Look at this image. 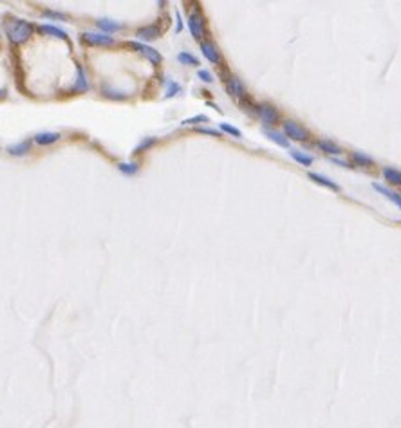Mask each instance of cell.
Returning <instances> with one entry per match:
<instances>
[{
    "label": "cell",
    "mask_w": 401,
    "mask_h": 428,
    "mask_svg": "<svg viewBox=\"0 0 401 428\" xmlns=\"http://www.w3.org/2000/svg\"><path fill=\"white\" fill-rule=\"evenodd\" d=\"M4 33L9 38L11 43H24L27 42L33 35V25L29 22H25L22 18H9L4 24Z\"/></svg>",
    "instance_id": "obj_1"
},
{
    "label": "cell",
    "mask_w": 401,
    "mask_h": 428,
    "mask_svg": "<svg viewBox=\"0 0 401 428\" xmlns=\"http://www.w3.org/2000/svg\"><path fill=\"white\" fill-rule=\"evenodd\" d=\"M282 130H284V136L288 137V139H293V141H300V143H306L309 139V132H307L306 127H302L300 123H296V121H284L282 123Z\"/></svg>",
    "instance_id": "obj_2"
},
{
    "label": "cell",
    "mask_w": 401,
    "mask_h": 428,
    "mask_svg": "<svg viewBox=\"0 0 401 428\" xmlns=\"http://www.w3.org/2000/svg\"><path fill=\"white\" fill-rule=\"evenodd\" d=\"M82 40L89 45H94V47H111L116 43L111 35H105V33H94V31H85L82 35Z\"/></svg>",
    "instance_id": "obj_3"
},
{
    "label": "cell",
    "mask_w": 401,
    "mask_h": 428,
    "mask_svg": "<svg viewBox=\"0 0 401 428\" xmlns=\"http://www.w3.org/2000/svg\"><path fill=\"white\" fill-rule=\"evenodd\" d=\"M188 29L192 33L195 40H202L206 36V24H204V17L200 15V11H194L188 17Z\"/></svg>",
    "instance_id": "obj_4"
},
{
    "label": "cell",
    "mask_w": 401,
    "mask_h": 428,
    "mask_svg": "<svg viewBox=\"0 0 401 428\" xmlns=\"http://www.w3.org/2000/svg\"><path fill=\"white\" fill-rule=\"evenodd\" d=\"M127 47L134 49V51H137L139 54H143V56H145V58H147L148 62H152L154 65H159L161 62H163V56H161L159 51H156V49L150 47V45H147V43L129 42V43H127Z\"/></svg>",
    "instance_id": "obj_5"
},
{
    "label": "cell",
    "mask_w": 401,
    "mask_h": 428,
    "mask_svg": "<svg viewBox=\"0 0 401 428\" xmlns=\"http://www.w3.org/2000/svg\"><path fill=\"white\" fill-rule=\"evenodd\" d=\"M226 90L231 98H235L239 101H246L248 100V90L242 85V82L237 76H228L226 78Z\"/></svg>",
    "instance_id": "obj_6"
},
{
    "label": "cell",
    "mask_w": 401,
    "mask_h": 428,
    "mask_svg": "<svg viewBox=\"0 0 401 428\" xmlns=\"http://www.w3.org/2000/svg\"><path fill=\"white\" fill-rule=\"evenodd\" d=\"M257 114H259V118L264 121L266 125H277L278 121H280L278 110L273 107V105H269V103H260V105H257Z\"/></svg>",
    "instance_id": "obj_7"
},
{
    "label": "cell",
    "mask_w": 401,
    "mask_h": 428,
    "mask_svg": "<svg viewBox=\"0 0 401 428\" xmlns=\"http://www.w3.org/2000/svg\"><path fill=\"white\" fill-rule=\"evenodd\" d=\"M200 51H202V56H204L210 64H221V62H223L221 53L217 51L215 43L210 42V40H202V42H200Z\"/></svg>",
    "instance_id": "obj_8"
},
{
    "label": "cell",
    "mask_w": 401,
    "mask_h": 428,
    "mask_svg": "<svg viewBox=\"0 0 401 428\" xmlns=\"http://www.w3.org/2000/svg\"><path fill=\"white\" fill-rule=\"evenodd\" d=\"M161 36V29L157 25H143L136 31V38L137 40H143V42H152V40H157Z\"/></svg>",
    "instance_id": "obj_9"
},
{
    "label": "cell",
    "mask_w": 401,
    "mask_h": 428,
    "mask_svg": "<svg viewBox=\"0 0 401 428\" xmlns=\"http://www.w3.org/2000/svg\"><path fill=\"white\" fill-rule=\"evenodd\" d=\"M89 89H90V84H89V80H87V74H85L82 65H78L76 82H74V85L71 87V92H87Z\"/></svg>",
    "instance_id": "obj_10"
},
{
    "label": "cell",
    "mask_w": 401,
    "mask_h": 428,
    "mask_svg": "<svg viewBox=\"0 0 401 428\" xmlns=\"http://www.w3.org/2000/svg\"><path fill=\"white\" fill-rule=\"evenodd\" d=\"M60 132H38L35 137H33V141L36 145H44V147H47V145H54V143L60 141Z\"/></svg>",
    "instance_id": "obj_11"
},
{
    "label": "cell",
    "mask_w": 401,
    "mask_h": 428,
    "mask_svg": "<svg viewBox=\"0 0 401 428\" xmlns=\"http://www.w3.org/2000/svg\"><path fill=\"white\" fill-rule=\"evenodd\" d=\"M96 25L100 27L101 33H105V35H111V33H118V31L123 29V24H119V22H114L111 18H100Z\"/></svg>",
    "instance_id": "obj_12"
},
{
    "label": "cell",
    "mask_w": 401,
    "mask_h": 428,
    "mask_svg": "<svg viewBox=\"0 0 401 428\" xmlns=\"http://www.w3.org/2000/svg\"><path fill=\"white\" fill-rule=\"evenodd\" d=\"M372 188H374V190H376L378 193H381L383 197H387V199H389L390 202H394L396 206H398V208L401 210V195H400V193H396V192L389 190L387 186L379 185V183H372Z\"/></svg>",
    "instance_id": "obj_13"
},
{
    "label": "cell",
    "mask_w": 401,
    "mask_h": 428,
    "mask_svg": "<svg viewBox=\"0 0 401 428\" xmlns=\"http://www.w3.org/2000/svg\"><path fill=\"white\" fill-rule=\"evenodd\" d=\"M307 177L311 179V181H314L316 185L325 186V188H329V190H333V192H340V186H338L336 183H334V181H331L329 177H325V175H322V173L309 172V173H307Z\"/></svg>",
    "instance_id": "obj_14"
},
{
    "label": "cell",
    "mask_w": 401,
    "mask_h": 428,
    "mask_svg": "<svg viewBox=\"0 0 401 428\" xmlns=\"http://www.w3.org/2000/svg\"><path fill=\"white\" fill-rule=\"evenodd\" d=\"M316 149L320 152H324V154H329V155H340L342 154V149L338 147L334 141H331V139H318L316 141Z\"/></svg>",
    "instance_id": "obj_15"
},
{
    "label": "cell",
    "mask_w": 401,
    "mask_h": 428,
    "mask_svg": "<svg viewBox=\"0 0 401 428\" xmlns=\"http://www.w3.org/2000/svg\"><path fill=\"white\" fill-rule=\"evenodd\" d=\"M29 150H31V141L29 139H25V141L9 145V147H7V154L15 155V157H24V155L29 154Z\"/></svg>",
    "instance_id": "obj_16"
},
{
    "label": "cell",
    "mask_w": 401,
    "mask_h": 428,
    "mask_svg": "<svg viewBox=\"0 0 401 428\" xmlns=\"http://www.w3.org/2000/svg\"><path fill=\"white\" fill-rule=\"evenodd\" d=\"M38 31H40V33H44V35L53 36V38H60V40H67V38H69V36H67V33H65L64 29H60L58 25H53V24H42V25H38Z\"/></svg>",
    "instance_id": "obj_17"
},
{
    "label": "cell",
    "mask_w": 401,
    "mask_h": 428,
    "mask_svg": "<svg viewBox=\"0 0 401 428\" xmlns=\"http://www.w3.org/2000/svg\"><path fill=\"white\" fill-rule=\"evenodd\" d=\"M264 134L269 137L273 143H277L278 147H282V149H289V139L284 136L282 132L273 130V128H264Z\"/></svg>",
    "instance_id": "obj_18"
},
{
    "label": "cell",
    "mask_w": 401,
    "mask_h": 428,
    "mask_svg": "<svg viewBox=\"0 0 401 428\" xmlns=\"http://www.w3.org/2000/svg\"><path fill=\"white\" fill-rule=\"evenodd\" d=\"M351 159H353L354 167H363V168H369L374 165V159H372L371 155L363 154V152H351Z\"/></svg>",
    "instance_id": "obj_19"
},
{
    "label": "cell",
    "mask_w": 401,
    "mask_h": 428,
    "mask_svg": "<svg viewBox=\"0 0 401 428\" xmlns=\"http://www.w3.org/2000/svg\"><path fill=\"white\" fill-rule=\"evenodd\" d=\"M383 173L385 181H389L390 185H396V186H401V172L398 168H392V167H383L381 170Z\"/></svg>",
    "instance_id": "obj_20"
},
{
    "label": "cell",
    "mask_w": 401,
    "mask_h": 428,
    "mask_svg": "<svg viewBox=\"0 0 401 428\" xmlns=\"http://www.w3.org/2000/svg\"><path fill=\"white\" fill-rule=\"evenodd\" d=\"M289 155H291V159H295L296 163H300L302 167H311V165H313V161H314L311 155L304 154L302 150H296V149L289 150Z\"/></svg>",
    "instance_id": "obj_21"
},
{
    "label": "cell",
    "mask_w": 401,
    "mask_h": 428,
    "mask_svg": "<svg viewBox=\"0 0 401 428\" xmlns=\"http://www.w3.org/2000/svg\"><path fill=\"white\" fill-rule=\"evenodd\" d=\"M177 60L181 62V65H190V67L199 65V58L194 56L192 53H188V51H181V53L177 54Z\"/></svg>",
    "instance_id": "obj_22"
},
{
    "label": "cell",
    "mask_w": 401,
    "mask_h": 428,
    "mask_svg": "<svg viewBox=\"0 0 401 428\" xmlns=\"http://www.w3.org/2000/svg\"><path fill=\"white\" fill-rule=\"evenodd\" d=\"M156 143H157V137H152V136L145 137V139H141V141H139V145H137L136 149H134V152H132V154H134V155L143 154V152H147L150 147H154Z\"/></svg>",
    "instance_id": "obj_23"
},
{
    "label": "cell",
    "mask_w": 401,
    "mask_h": 428,
    "mask_svg": "<svg viewBox=\"0 0 401 428\" xmlns=\"http://www.w3.org/2000/svg\"><path fill=\"white\" fill-rule=\"evenodd\" d=\"M165 85H166V92H165L166 100H168V98H174V96H177L181 92V85L177 84L176 80H172V78H166Z\"/></svg>",
    "instance_id": "obj_24"
},
{
    "label": "cell",
    "mask_w": 401,
    "mask_h": 428,
    "mask_svg": "<svg viewBox=\"0 0 401 428\" xmlns=\"http://www.w3.org/2000/svg\"><path fill=\"white\" fill-rule=\"evenodd\" d=\"M118 170L123 173V175L132 177V175H136V173L139 172V165H137V163H119Z\"/></svg>",
    "instance_id": "obj_25"
},
{
    "label": "cell",
    "mask_w": 401,
    "mask_h": 428,
    "mask_svg": "<svg viewBox=\"0 0 401 428\" xmlns=\"http://www.w3.org/2000/svg\"><path fill=\"white\" fill-rule=\"evenodd\" d=\"M199 123H208V116H204V114H197V116H194V118H186L181 121V125L183 127L199 125Z\"/></svg>",
    "instance_id": "obj_26"
},
{
    "label": "cell",
    "mask_w": 401,
    "mask_h": 428,
    "mask_svg": "<svg viewBox=\"0 0 401 428\" xmlns=\"http://www.w3.org/2000/svg\"><path fill=\"white\" fill-rule=\"evenodd\" d=\"M103 96L105 98H111V100H125L127 98V94L125 92H121V90H116V89H111V87H103Z\"/></svg>",
    "instance_id": "obj_27"
},
{
    "label": "cell",
    "mask_w": 401,
    "mask_h": 428,
    "mask_svg": "<svg viewBox=\"0 0 401 428\" xmlns=\"http://www.w3.org/2000/svg\"><path fill=\"white\" fill-rule=\"evenodd\" d=\"M219 128H221L223 132H226V134H230V136L237 137V139H242V132L239 130L237 127L230 125V123H221V125H219Z\"/></svg>",
    "instance_id": "obj_28"
},
{
    "label": "cell",
    "mask_w": 401,
    "mask_h": 428,
    "mask_svg": "<svg viewBox=\"0 0 401 428\" xmlns=\"http://www.w3.org/2000/svg\"><path fill=\"white\" fill-rule=\"evenodd\" d=\"M42 17H45V18H53V20H60V22H65V20H67V17H65V13L53 11V9H45V11H42Z\"/></svg>",
    "instance_id": "obj_29"
},
{
    "label": "cell",
    "mask_w": 401,
    "mask_h": 428,
    "mask_svg": "<svg viewBox=\"0 0 401 428\" xmlns=\"http://www.w3.org/2000/svg\"><path fill=\"white\" fill-rule=\"evenodd\" d=\"M197 76H199V80H200V82H204V84H212V82H213L212 72L206 71V69H199V72H197Z\"/></svg>",
    "instance_id": "obj_30"
},
{
    "label": "cell",
    "mask_w": 401,
    "mask_h": 428,
    "mask_svg": "<svg viewBox=\"0 0 401 428\" xmlns=\"http://www.w3.org/2000/svg\"><path fill=\"white\" fill-rule=\"evenodd\" d=\"M176 33H181L183 31V18H181V13L176 11Z\"/></svg>",
    "instance_id": "obj_31"
},
{
    "label": "cell",
    "mask_w": 401,
    "mask_h": 428,
    "mask_svg": "<svg viewBox=\"0 0 401 428\" xmlns=\"http://www.w3.org/2000/svg\"><path fill=\"white\" fill-rule=\"evenodd\" d=\"M333 163H334V165H340V167H343V168H353V167H351V163H349V161L336 159V157H333Z\"/></svg>",
    "instance_id": "obj_32"
},
{
    "label": "cell",
    "mask_w": 401,
    "mask_h": 428,
    "mask_svg": "<svg viewBox=\"0 0 401 428\" xmlns=\"http://www.w3.org/2000/svg\"><path fill=\"white\" fill-rule=\"evenodd\" d=\"M199 132H202V134H210V136L219 137V130H213V128H199Z\"/></svg>",
    "instance_id": "obj_33"
}]
</instances>
